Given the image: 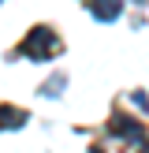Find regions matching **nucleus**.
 Segmentation results:
<instances>
[{
  "label": "nucleus",
  "instance_id": "6",
  "mask_svg": "<svg viewBox=\"0 0 149 153\" xmlns=\"http://www.w3.org/2000/svg\"><path fill=\"white\" fill-rule=\"evenodd\" d=\"M93 153H97V149H93Z\"/></svg>",
  "mask_w": 149,
  "mask_h": 153
},
{
  "label": "nucleus",
  "instance_id": "2",
  "mask_svg": "<svg viewBox=\"0 0 149 153\" xmlns=\"http://www.w3.org/2000/svg\"><path fill=\"white\" fill-rule=\"evenodd\" d=\"M112 134H123V138H142V123L127 116H112Z\"/></svg>",
  "mask_w": 149,
  "mask_h": 153
},
{
  "label": "nucleus",
  "instance_id": "4",
  "mask_svg": "<svg viewBox=\"0 0 149 153\" xmlns=\"http://www.w3.org/2000/svg\"><path fill=\"white\" fill-rule=\"evenodd\" d=\"M119 7H123L119 0H93V15H97L101 22H112V19H119Z\"/></svg>",
  "mask_w": 149,
  "mask_h": 153
},
{
  "label": "nucleus",
  "instance_id": "1",
  "mask_svg": "<svg viewBox=\"0 0 149 153\" xmlns=\"http://www.w3.org/2000/svg\"><path fill=\"white\" fill-rule=\"evenodd\" d=\"M56 52H60V41H56V34L45 30V26H34L30 37L19 45V56H30V60H49V56H56Z\"/></svg>",
  "mask_w": 149,
  "mask_h": 153
},
{
  "label": "nucleus",
  "instance_id": "5",
  "mask_svg": "<svg viewBox=\"0 0 149 153\" xmlns=\"http://www.w3.org/2000/svg\"><path fill=\"white\" fill-rule=\"evenodd\" d=\"M60 90H63V75H56V79L45 86V94H60Z\"/></svg>",
  "mask_w": 149,
  "mask_h": 153
},
{
  "label": "nucleus",
  "instance_id": "3",
  "mask_svg": "<svg viewBox=\"0 0 149 153\" xmlns=\"http://www.w3.org/2000/svg\"><path fill=\"white\" fill-rule=\"evenodd\" d=\"M0 123H4L7 131H15V127H22V123H26V112H22V108H15V105H0Z\"/></svg>",
  "mask_w": 149,
  "mask_h": 153
}]
</instances>
